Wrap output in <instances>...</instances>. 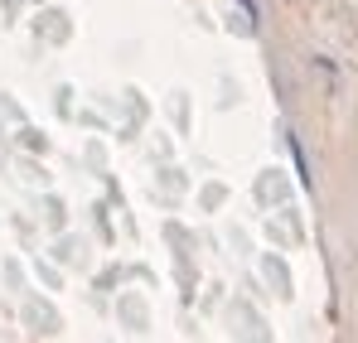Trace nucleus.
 <instances>
[]
</instances>
